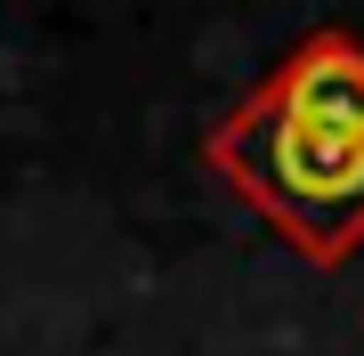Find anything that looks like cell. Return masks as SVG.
I'll use <instances>...</instances> for the list:
<instances>
[{"label":"cell","instance_id":"1","mask_svg":"<svg viewBox=\"0 0 364 356\" xmlns=\"http://www.w3.org/2000/svg\"><path fill=\"white\" fill-rule=\"evenodd\" d=\"M203 162L299 259L340 267L364 251V41L316 25L291 57L203 138Z\"/></svg>","mask_w":364,"mask_h":356}]
</instances>
